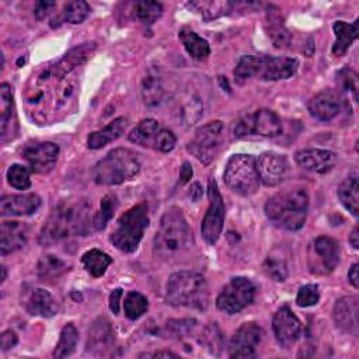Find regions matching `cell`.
Masks as SVG:
<instances>
[{"mask_svg":"<svg viewBox=\"0 0 359 359\" xmlns=\"http://www.w3.org/2000/svg\"><path fill=\"white\" fill-rule=\"evenodd\" d=\"M226 185L241 196H250L258 191L259 178L255 158L251 154H233L223 172Z\"/></svg>","mask_w":359,"mask_h":359,"instance_id":"obj_8","label":"cell"},{"mask_svg":"<svg viewBox=\"0 0 359 359\" xmlns=\"http://www.w3.org/2000/svg\"><path fill=\"white\" fill-rule=\"evenodd\" d=\"M338 196L345 209H348L353 216H358L359 206V187H358V175L351 174L346 177L338 188Z\"/></svg>","mask_w":359,"mask_h":359,"instance_id":"obj_30","label":"cell"},{"mask_svg":"<svg viewBox=\"0 0 359 359\" xmlns=\"http://www.w3.org/2000/svg\"><path fill=\"white\" fill-rule=\"evenodd\" d=\"M358 268H359V265L355 262L351 268H349V271H348V280H349V283L355 287V289H358V286H359V276H358Z\"/></svg>","mask_w":359,"mask_h":359,"instance_id":"obj_50","label":"cell"},{"mask_svg":"<svg viewBox=\"0 0 359 359\" xmlns=\"http://www.w3.org/2000/svg\"><path fill=\"white\" fill-rule=\"evenodd\" d=\"M208 198H209V208L202 220L201 231H202V237L208 244H215L219 240L223 230L224 202L217 188V184L213 178H210L208 182Z\"/></svg>","mask_w":359,"mask_h":359,"instance_id":"obj_12","label":"cell"},{"mask_svg":"<svg viewBox=\"0 0 359 359\" xmlns=\"http://www.w3.org/2000/svg\"><path fill=\"white\" fill-rule=\"evenodd\" d=\"M262 338V330L257 323L243 324L231 337L229 345L230 358H254Z\"/></svg>","mask_w":359,"mask_h":359,"instance_id":"obj_14","label":"cell"},{"mask_svg":"<svg viewBox=\"0 0 359 359\" xmlns=\"http://www.w3.org/2000/svg\"><path fill=\"white\" fill-rule=\"evenodd\" d=\"M196 327V321L194 318H182V320H170L167 323V330L171 335L177 338L188 337L192 330Z\"/></svg>","mask_w":359,"mask_h":359,"instance_id":"obj_45","label":"cell"},{"mask_svg":"<svg viewBox=\"0 0 359 359\" xmlns=\"http://www.w3.org/2000/svg\"><path fill=\"white\" fill-rule=\"evenodd\" d=\"M294 161L306 171L325 174L337 163V154L324 149H303L296 151Z\"/></svg>","mask_w":359,"mask_h":359,"instance_id":"obj_18","label":"cell"},{"mask_svg":"<svg viewBox=\"0 0 359 359\" xmlns=\"http://www.w3.org/2000/svg\"><path fill=\"white\" fill-rule=\"evenodd\" d=\"M121 299H122V289H115L109 294V309L114 314H118L121 310Z\"/></svg>","mask_w":359,"mask_h":359,"instance_id":"obj_49","label":"cell"},{"mask_svg":"<svg viewBox=\"0 0 359 359\" xmlns=\"http://www.w3.org/2000/svg\"><path fill=\"white\" fill-rule=\"evenodd\" d=\"M147 226V206L146 203H137L118 219L116 227L109 236V241L119 251L133 252L137 248Z\"/></svg>","mask_w":359,"mask_h":359,"instance_id":"obj_7","label":"cell"},{"mask_svg":"<svg viewBox=\"0 0 359 359\" xmlns=\"http://www.w3.org/2000/svg\"><path fill=\"white\" fill-rule=\"evenodd\" d=\"M133 11H135L136 18L140 22H143L146 25H151L163 14V6L158 1L142 0V1L135 3Z\"/></svg>","mask_w":359,"mask_h":359,"instance_id":"obj_36","label":"cell"},{"mask_svg":"<svg viewBox=\"0 0 359 359\" xmlns=\"http://www.w3.org/2000/svg\"><path fill=\"white\" fill-rule=\"evenodd\" d=\"M81 262L91 276L100 278L105 273L107 268L111 265L112 258L104 251L93 248L81 255Z\"/></svg>","mask_w":359,"mask_h":359,"instance_id":"obj_32","label":"cell"},{"mask_svg":"<svg viewBox=\"0 0 359 359\" xmlns=\"http://www.w3.org/2000/svg\"><path fill=\"white\" fill-rule=\"evenodd\" d=\"M337 81L339 84L341 93L345 95V98L351 94L352 100L356 101V98H358V76H356V73L352 69H349L348 66H345L344 69H341L337 73Z\"/></svg>","mask_w":359,"mask_h":359,"instance_id":"obj_42","label":"cell"},{"mask_svg":"<svg viewBox=\"0 0 359 359\" xmlns=\"http://www.w3.org/2000/svg\"><path fill=\"white\" fill-rule=\"evenodd\" d=\"M153 244L156 255L167 261L181 258L189 251L194 244L192 231L178 208H168L163 213Z\"/></svg>","mask_w":359,"mask_h":359,"instance_id":"obj_2","label":"cell"},{"mask_svg":"<svg viewBox=\"0 0 359 359\" xmlns=\"http://www.w3.org/2000/svg\"><path fill=\"white\" fill-rule=\"evenodd\" d=\"M359 300L356 296H344L338 299L332 309L334 323L338 330L352 337L359 332Z\"/></svg>","mask_w":359,"mask_h":359,"instance_id":"obj_17","label":"cell"},{"mask_svg":"<svg viewBox=\"0 0 359 359\" xmlns=\"http://www.w3.org/2000/svg\"><path fill=\"white\" fill-rule=\"evenodd\" d=\"M266 22L269 25L268 35L271 36L273 45L276 48H283L285 45H287L290 41V34L287 32V29L282 22V15L279 13V8L269 6L266 13Z\"/></svg>","mask_w":359,"mask_h":359,"instance_id":"obj_29","label":"cell"},{"mask_svg":"<svg viewBox=\"0 0 359 359\" xmlns=\"http://www.w3.org/2000/svg\"><path fill=\"white\" fill-rule=\"evenodd\" d=\"M114 345V331L107 318H97L88 328L87 352L93 355H104Z\"/></svg>","mask_w":359,"mask_h":359,"instance_id":"obj_20","label":"cell"},{"mask_svg":"<svg viewBox=\"0 0 359 359\" xmlns=\"http://www.w3.org/2000/svg\"><path fill=\"white\" fill-rule=\"evenodd\" d=\"M165 300L174 307L205 310L209 290L205 278L192 271H180L170 275L165 286Z\"/></svg>","mask_w":359,"mask_h":359,"instance_id":"obj_5","label":"cell"},{"mask_svg":"<svg viewBox=\"0 0 359 359\" xmlns=\"http://www.w3.org/2000/svg\"><path fill=\"white\" fill-rule=\"evenodd\" d=\"M59 156V146L52 142H31L25 144L22 150V157L29 164L31 170L39 174L49 172Z\"/></svg>","mask_w":359,"mask_h":359,"instance_id":"obj_16","label":"cell"},{"mask_svg":"<svg viewBox=\"0 0 359 359\" xmlns=\"http://www.w3.org/2000/svg\"><path fill=\"white\" fill-rule=\"evenodd\" d=\"M299 67L294 57L285 56H257L247 55L240 57L234 69V79L238 84H244L252 77L265 81H276L292 77Z\"/></svg>","mask_w":359,"mask_h":359,"instance_id":"obj_4","label":"cell"},{"mask_svg":"<svg viewBox=\"0 0 359 359\" xmlns=\"http://www.w3.org/2000/svg\"><path fill=\"white\" fill-rule=\"evenodd\" d=\"M140 170V161L135 151L123 147L108 151L91 171L98 185H118L132 180Z\"/></svg>","mask_w":359,"mask_h":359,"instance_id":"obj_6","label":"cell"},{"mask_svg":"<svg viewBox=\"0 0 359 359\" xmlns=\"http://www.w3.org/2000/svg\"><path fill=\"white\" fill-rule=\"evenodd\" d=\"M163 84L157 73H147L142 81V97L147 107H156L163 98Z\"/></svg>","mask_w":359,"mask_h":359,"instance_id":"obj_34","label":"cell"},{"mask_svg":"<svg viewBox=\"0 0 359 359\" xmlns=\"http://www.w3.org/2000/svg\"><path fill=\"white\" fill-rule=\"evenodd\" d=\"M1 102V140L6 142L7 136L11 139V121L14 118V101L11 87L7 83L0 86Z\"/></svg>","mask_w":359,"mask_h":359,"instance_id":"obj_31","label":"cell"},{"mask_svg":"<svg viewBox=\"0 0 359 359\" xmlns=\"http://www.w3.org/2000/svg\"><path fill=\"white\" fill-rule=\"evenodd\" d=\"M17 341H18V339H17L15 332L11 331V330H7V331L1 332V335H0V348H1L3 351H7V349L15 346Z\"/></svg>","mask_w":359,"mask_h":359,"instance_id":"obj_48","label":"cell"},{"mask_svg":"<svg viewBox=\"0 0 359 359\" xmlns=\"http://www.w3.org/2000/svg\"><path fill=\"white\" fill-rule=\"evenodd\" d=\"M338 243L328 236H318L307 248V266L310 273L317 276L330 275L338 265Z\"/></svg>","mask_w":359,"mask_h":359,"instance_id":"obj_9","label":"cell"},{"mask_svg":"<svg viewBox=\"0 0 359 359\" xmlns=\"http://www.w3.org/2000/svg\"><path fill=\"white\" fill-rule=\"evenodd\" d=\"M118 208V199L115 195L109 194V195H105L101 201V205H100V210L94 215L93 217V226L95 230H102L107 223L112 219L115 210Z\"/></svg>","mask_w":359,"mask_h":359,"instance_id":"obj_38","label":"cell"},{"mask_svg":"<svg viewBox=\"0 0 359 359\" xmlns=\"http://www.w3.org/2000/svg\"><path fill=\"white\" fill-rule=\"evenodd\" d=\"M358 20L355 22H345V21H335L332 25L335 34V42L332 45V53L335 56H342L349 49L352 42L358 38L359 27Z\"/></svg>","mask_w":359,"mask_h":359,"instance_id":"obj_26","label":"cell"},{"mask_svg":"<svg viewBox=\"0 0 359 359\" xmlns=\"http://www.w3.org/2000/svg\"><path fill=\"white\" fill-rule=\"evenodd\" d=\"M160 129H161V126L157 121H154L151 118H146V119L140 121L133 128V130L129 133L128 139H129V142H132L135 144L154 149Z\"/></svg>","mask_w":359,"mask_h":359,"instance_id":"obj_27","label":"cell"},{"mask_svg":"<svg viewBox=\"0 0 359 359\" xmlns=\"http://www.w3.org/2000/svg\"><path fill=\"white\" fill-rule=\"evenodd\" d=\"M88 14H90V6L83 0H74V1L66 3L62 11L63 20L72 24L83 22Z\"/></svg>","mask_w":359,"mask_h":359,"instance_id":"obj_41","label":"cell"},{"mask_svg":"<svg viewBox=\"0 0 359 359\" xmlns=\"http://www.w3.org/2000/svg\"><path fill=\"white\" fill-rule=\"evenodd\" d=\"M180 41L184 45L188 55L196 60H205L210 55V46L206 39L199 36L195 31L189 28H182L178 32Z\"/></svg>","mask_w":359,"mask_h":359,"instance_id":"obj_28","label":"cell"},{"mask_svg":"<svg viewBox=\"0 0 359 359\" xmlns=\"http://www.w3.org/2000/svg\"><path fill=\"white\" fill-rule=\"evenodd\" d=\"M255 297V285L243 276L233 278L219 293L216 307L226 314H236L250 306Z\"/></svg>","mask_w":359,"mask_h":359,"instance_id":"obj_11","label":"cell"},{"mask_svg":"<svg viewBox=\"0 0 359 359\" xmlns=\"http://www.w3.org/2000/svg\"><path fill=\"white\" fill-rule=\"evenodd\" d=\"M149 309L147 299L139 292H129L123 300V313L129 320H137Z\"/></svg>","mask_w":359,"mask_h":359,"instance_id":"obj_37","label":"cell"},{"mask_svg":"<svg viewBox=\"0 0 359 359\" xmlns=\"http://www.w3.org/2000/svg\"><path fill=\"white\" fill-rule=\"evenodd\" d=\"M320 300V290L316 283L303 285L296 296V303L300 307H310L317 304Z\"/></svg>","mask_w":359,"mask_h":359,"instance_id":"obj_44","label":"cell"},{"mask_svg":"<svg viewBox=\"0 0 359 359\" xmlns=\"http://www.w3.org/2000/svg\"><path fill=\"white\" fill-rule=\"evenodd\" d=\"M67 264L62 258L53 254H46L42 255L38 262V275L41 279L52 282L62 276L67 271Z\"/></svg>","mask_w":359,"mask_h":359,"instance_id":"obj_33","label":"cell"},{"mask_svg":"<svg viewBox=\"0 0 359 359\" xmlns=\"http://www.w3.org/2000/svg\"><path fill=\"white\" fill-rule=\"evenodd\" d=\"M7 182L15 189H28L31 187L29 170L21 164H13L6 172Z\"/></svg>","mask_w":359,"mask_h":359,"instance_id":"obj_43","label":"cell"},{"mask_svg":"<svg viewBox=\"0 0 359 359\" xmlns=\"http://www.w3.org/2000/svg\"><path fill=\"white\" fill-rule=\"evenodd\" d=\"M199 344L203 345L210 353L219 355V352L223 346V335H222L217 324H208L202 330Z\"/></svg>","mask_w":359,"mask_h":359,"instance_id":"obj_39","label":"cell"},{"mask_svg":"<svg viewBox=\"0 0 359 359\" xmlns=\"http://www.w3.org/2000/svg\"><path fill=\"white\" fill-rule=\"evenodd\" d=\"M309 112L317 118L318 121L327 122L334 119L341 108V102L338 100V95L330 90H324L318 94H316L313 98H310L307 104Z\"/></svg>","mask_w":359,"mask_h":359,"instance_id":"obj_23","label":"cell"},{"mask_svg":"<svg viewBox=\"0 0 359 359\" xmlns=\"http://www.w3.org/2000/svg\"><path fill=\"white\" fill-rule=\"evenodd\" d=\"M79 332L73 324H66L62 331L56 348L53 351V358H66L70 356L77 345Z\"/></svg>","mask_w":359,"mask_h":359,"instance_id":"obj_35","label":"cell"},{"mask_svg":"<svg viewBox=\"0 0 359 359\" xmlns=\"http://www.w3.org/2000/svg\"><path fill=\"white\" fill-rule=\"evenodd\" d=\"M41 198L36 194L6 195L0 199L1 216H28L38 210Z\"/></svg>","mask_w":359,"mask_h":359,"instance_id":"obj_21","label":"cell"},{"mask_svg":"<svg viewBox=\"0 0 359 359\" xmlns=\"http://www.w3.org/2000/svg\"><path fill=\"white\" fill-rule=\"evenodd\" d=\"M272 328L278 344L285 349H290L302 334V323L287 306H282L273 314Z\"/></svg>","mask_w":359,"mask_h":359,"instance_id":"obj_15","label":"cell"},{"mask_svg":"<svg viewBox=\"0 0 359 359\" xmlns=\"http://www.w3.org/2000/svg\"><path fill=\"white\" fill-rule=\"evenodd\" d=\"M126 128V119L125 118H115L112 122H109L107 126H104L100 130H95L88 135L87 139V146L90 149H101L105 144L116 140Z\"/></svg>","mask_w":359,"mask_h":359,"instance_id":"obj_25","label":"cell"},{"mask_svg":"<svg viewBox=\"0 0 359 359\" xmlns=\"http://www.w3.org/2000/svg\"><path fill=\"white\" fill-rule=\"evenodd\" d=\"M175 142H177L175 135L170 129L161 128L158 135H157V140H156L154 149L161 151V153H168V151H171L174 149Z\"/></svg>","mask_w":359,"mask_h":359,"instance_id":"obj_46","label":"cell"},{"mask_svg":"<svg viewBox=\"0 0 359 359\" xmlns=\"http://www.w3.org/2000/svg\"><path fill=\"white\" fill-rule=\"evenodd\" d=\"M223 130L224 126L220 121H213L198 128L192 140L188 143V151L201 163L209 164L220 150Z\"/></svg>","mask_w":359,"mask_h":359,"instance_id":"obj_10","label":"cell"},{"mask_svg":"<svg viewBox=\"0 0 359 359\" xmlns=\"http://www.w3.org/2000/svg\"><path fill=\"white\" fill-rule=\"evenodd\" d=\"M93 226L91 203L80 196L60 201L49 213L38 241L50 245L74 236H86Z\"/></svg>","mask_w":359,"mask_h":359,"instance_id":"obj_1","label":"cell"},{"mask_svg":"<svg viewBox=\"0 0 359 359\" xmlns=\"http://www.w3.org/2000/svg\"><path fill=\"white\" fill-rule=\"evenodd\" d=\"M349 243H351V245H352L355 250L359 248V231H358V226L353 227V230H352V233H351V236H349Z\"/></svg>","mask_w":359,"mask_h":359,"instance_id":"obj_53","label":"cell"},{"mask_svg":"<svg viewBox=\"0 0 359 359\" xmlns=\"http://www.w3.org/2000/svg\"><path fill=\"white\" fill-rule=\"evenodd\" d=\"M28 240V229L21 222H3L0 229V251L1 255L14 252L25 245Z\"/></svg>","mask_w":359,"mask_h":359,"instance_id":"obj_22","label":"cell"},{"mask_svg":"<svg viewBox=\"0 0 359 359\" xmlns=\"http://www.w3.org/2000/svg\"><path fill=\"white\" fill-rule=\"evenodd\" d=\"M4 279H6V268L1 266V282H4Z\"/></svg>","mask_w":359,"mask_h":359,"instance_id":"obj_54","label":"cell"},{"mask_svg":"<svg viewBox=\"0 0 359 359\" xmlns=\"http://www.w3.org/2000/svg\"><path fill=\"white\" fill-rule=\"evenodd\" d=\"M309 209V195L303 188L285 189L265 203L266 217L289 231H296L303 227Z\"/></svg>","mask_w":359,"mask_h":359,"instance_id":"obj_3","label":"cell"},{"mask_svg":"<svg viewBox=\"0 0 359 359\" xmlns=\"http://www.w3.org/2000/svg\"><path fill=\"white\" fill-rule=\"evenodd\" d=\"M245 118L250 135L276 137L282 133L280 118L271 109H258L254 114L245 115Z\"/></svg>","mask_w":359,"mask_h":359,"instance_id":"obj_19","label":"cell"},{"mask_svg":"<svg viewBox=\"0 0 359 359\" xmlns=\"http://www.w3.org/2000/svg\"><path fill=\"white\" fill-rule=\"evenodd\" d=\"M192 177V168H191V164L189 163H184L182 167H181V171H180V180H181V184H187Z\"/></svg>","mask_w":359,"mask_h":359,"instance_id":"obj_51","label":"cell"},{"mask_svg":"<svg viewBox=\"0 0 359 359\" xmlns=\"http://www.w3.org/2000/svg\"><path fill=\"white\" fill-rule=\"evenodd\" d=\"M264 271L276 282H283L287 278V264L280 255L272 252L264 261Z\"/></svg>","mask_w":359,"mask_h":359,"instance_id":"obj_40","label":"cell"},{"mask_svg":"<svg viewBox=\"0 0 359 359\" xmlns=\"http://www.w3.org/2000/svg\"><path fill=\"white\" fill-rule=\"evenodd\" d=\"M25 309L29 314L39 317H52L59 310L56 300L45 289H34L25 302Z\"/></svg>","mask_w":359,"mask_h":359,"instance_id":"obj_24","label":"cell"},{"mask_svg":"<svg viewBox=\"0 0 359 359\" xmlns=\"http://www.w3.org/2000/svg\"><path fill=\"white\" fill-rule=\"evenodd\" d=\"M56 6L55 1H49V0H42V1H36L35 3V10H34V14L36 17V20H43L49 13L50 10Z\"/></svg>","mask_w":359,"mask_h":359,"instance_id":"obj_47","label":"cell"},{"mask_svg":"<svg viewBox=\"0 0 359 359\" xmlns=\"http://www.w3.org/2000/svg\"><path fill=\"white\" fill-rule=\"evenodd\" d=\"M259 182L266 187H276L289 175V163L283 154L265 151L255 160Z\"/></svg>","mask_w":359,"mask_h":359,"instance_id":"obj_13","label":"cell"},{"mask_svg":"<svg viewBox=\"0 0 359 359\" xmlns=\"http://www.w3.org/2000/svg\"><path fill=\"white\" fill-rule=\"evenodd\" d=\"M139 356H153V358H178L177 353L171 351H156L153 353H142Z\"/></svg>","mask_w":359,"mask_h":359,"instance_id":"obj_52","label":"cell"}]
</instances>
